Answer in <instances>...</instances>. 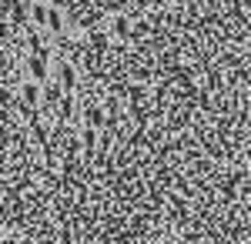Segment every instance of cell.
Masks as SVG:
<instances>
[{"label": "cell", "mask_w": 251, "mask_h": 244, "mask_svg": "<svg viewBox=\"0 0 251 244\" xmlns=\"http://www.w3.org/2000/svg\"><path fill=\"white\" fill-rule=\"evenodd\" d=\"M0 244H248V0H0Z\"/></svg>", "instance_id": "cell-1"}]
</instances>
